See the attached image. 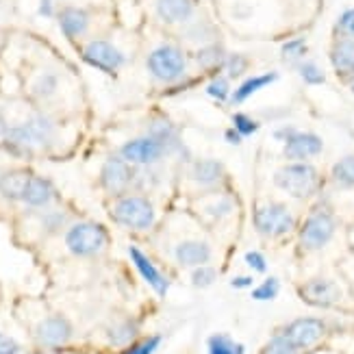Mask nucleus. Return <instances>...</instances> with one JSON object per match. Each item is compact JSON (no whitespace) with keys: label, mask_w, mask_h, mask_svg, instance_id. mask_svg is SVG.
<instances>
[{"label":"nucleus","mask_w":354,"mask_h":354,"mask_svg":"<svg viewBox=\"0 0 354 354\" xmlns=\"http://www.w3.org/2000/svg\"><path fill=\"white\" fill-rule=\"evenodd\" d=\"M157 15L167 24H185L194 18L196 0H157Z\"/></svg>","instance_id":"nucleus-16"},{"label":"nucleus","mask_w":354,"mask_h":354,"mask_svg":"<svg viewBox=\"0 0 354 354\" xmlns=\"http://www.w3.org/2000/svg\"><path fill=\"white\" fill-rule=\"evenodd\" d=\"M279 281L276 279H268L266 283H261L254 291H252V298L254 300H261V302H266V300H274L276 296H279Z\"/></svg>","instance_id":"nucleus-33"},{"label":"nucleus","mask_w":354,"mask_h":354,"mask_svg":"<svg viewBox=\"0 0 354 354\" xmlns=\"http://www.w3.org/2000/svg\"><path fill=\"white\" fill-rule=\"evenodd\" d=\"M18 352H20L18 342H13L11 337L0 333V354H18Z\"/></svg>","instance_id":"nucleus-41"},{"label":"nucleus","mask_w":354,"mask_h":354,"mask_svg":"<svg viewBox=\"0 0 354 354\" xmlns=\"http://www.w3.org/2000/svg\"><path fill=\"white\" fill-rule=\"evenodd\" d=\"M57 89V76L55 74H41L35 83V94L37 96H50Z\"/></svg>","instance_id":"nucleus-39"},{"label":"nucleus","mask_w":354,"mask_h":354,"mask_svg":"<svg viewBox=\"0 0 354 354\" xmlns=\"http://www.w3.org/2000/svg\"><path fill=\"white\" fill-rule=\"evenodd\" d=\"M106 239H109V235H106L104 226L94 222H79L68 230L66 245L76 257H91L104 248Z\"/></svg>","instance_id":"nucleus-5"},{"label":"nucleus","mask_w":354,"mask_h":354,"mask_svg":"<svg viewBox=\"0 0 354 354\" xmlns=\"http://www.w3.org/2000/svg\"><path fill=\"white\" fill-rule=\"evenodd\" d=\"M55 198V187L50 180H46L41 176H33L28 183V189L24 194V203L28 207H46Z\"/></svg>","instance_id":"nucleus-21"},{"label":"nucleus","mask_w":354,"mask_h":354,"mask_svg":"<svg viewBox=\"0 0 354 354\" xmlns=\"http://www.w3.org/2000/svg\"><path fill=\"white\" fill-rule=\"evenodd\" d=\"M350 83H352V89H354V79H352V81H350Z\"/></svg>","instance_id":"nucleus-46"},{"label":"nucleus","mask_w":354,"mask_h":354,"mask_svg":"<svg viewBox=\"0 0 354 354\" xmlns=\"http://www.w3.org/2000/svg\"><path fill=\"white\" fill-rule=\"evenodd\" d=\"M129 254H131V259H133L135 268L140 270L142 279H144L152 289H155L159 296H165V291H167V279L155 268V263H152V261H150L140 248H135V245H131V248H129Z\"/></svg>","instance_id":"nucleus-17"},{"label":"nucleus","mask_w":354,"mask_h":354,"mask_svg":"<svg viewBox=\"0 0 354 354\" xmlns=\"http://www.w3.org/2000/svg\"><path fill=\"white\" fill-rule=\"evenodd\" d=\"M306 55V41L304 39H291L283 46V57L287 61H300Z\"/></svg>","instance_id":"nucleus-34"},{"label":"nucleus","mask_w":354,"mask_h":354,"mask_svg":"<svg viewBox=\"0 0 354 354\" xmlns=\"http://www.w3.org/2000/svg\"><path fill=\"white\" fill-rule=\"evenodd\" d=\"M148 72L161 83H174L187 72V57L172 44L157 46L155 50L148 55Z\"/></svg>","instance_id":"nucleus-2"},{"label":"nucleus","mask_w":354,"mask_h":354,"mask_svg":"<svg viewBox=\"0 0 354 354\" xmlns=\"http://www.w3.org/2000/svg\"><path fill=\"white\" fill-rule=\"evenodd\" d=\"M335 218L328 211H315L309 215L300 230V243L306 250H319L333 239L335 235Z\"/></svg>","instance_id":"nucleus-7"},{"label":"nucleus","mask_w":354,"mask_h":354,"mask_svg":"<svg viewBox=\"0 0 354 354\" xmlns=\"http://www.w3.org/2000/svg\"><path fill=\"white\" fill-rule=\"evenodd\" d=\"M230 285L237 287V289H243V287H250L252 285V279H250V276H237V279L230 281Z\"/></svg>","instance_id":"nucleus-42"},{"label":"nucleus","mask_w":354,"mask_h":354,"mask_svg":"<svg viewBox=\"0 0 354 354\" xmlns=\"http://www.w3.org/2000/svg\"><path fill=\"white\" fill-rule=\"evenodd\" d=\"M298 72L302 76V81L309 83V85H322V83L326 81L324 70H322L317 64H313V61H304V64H300Z\"/></svg>","instance_id":"nucleus-28"},{"label":"nucleus","mask_w":354,"mask_h":354,"mask_svg":"<svg viewBox=\"0 0 354 354\" xmlns=\"http://www.w3.org/2000/svg\"><path fill=\"white\" fill-rule=\"evenodd\" d=\"M233 127H235V131H237L241 137H248V135H252V133L259 129L257 122H254L250 115H245V113H235V115H233Z\"/></svg>","instance_id":"nucleus-35"},{"label":"nucleus","mask_w":354,"mask_h":354,"mask_svg":"<svg viewBox=\"0 0 354 354\" xmlns=\"http://www.w3.org/2000/svg\"><path fill=\"white\" fill-rule=\"evenodd\" d=\"M207 94L215 100L224 102L230 96V83H228V76H218L207 85Z\"/></svg>","instance_id":"nucleus-31"},{"label":"nucleus","mask_w":354,"mask_h":354,"mask_svg":"<svg viewBox=\"0 0 354 354\" xmlns=\"http://www.w3.org/2000/svg\"><path fill=\"white\" fill-rule=\"evenodd\" d=\"M226 142H230V144H239V142H241V135H239L235 129H230V131H226Z\"/></svg>","instance_id":"nucleus-43"},{"label":"nucleus","mask_w":354,"mask_h":354,"mask_svg":"<svg viewBox=\"0 0 354 354\" xmlns=\"http://www.w3.org/2000/svg\"><path fill=\"white\" fill-rule=\"evenodd\" d=\"M300 350L291 344L285 335H276L274 339H270V344L266 346L263 354H298Z\"/></svg>","instance_id":"nucleus-30"},{"label":"nucleus","mask_w":354,"mask_h":354,"mask_svg":"<svg viewBox=\"0 0 354 354\" xmlns=\"http://www.w3.org/2000/svg\"><path fill=\"white\" fill-rule=\"evenodd\" d=\"M324 333H326V326H324V322H322V319H317V317H300L296 322H291L283 335L298 350H304V348H313L315 344H319V339L324 337Z\"/></svg>","instance_id":"nucleus-11"},{"label":"nucleus","mask_w":354,"mask_h":354,"mask_svg":"<svg viewBox=\"0 0 354 354\" xmlns=\"http://www.w3.org/2000/svg\"><path fill=\"white\" fill-rule=\"evenodd\" d=\"M167 152V148L152 135H144V137H135V140L127 142L120 150V157L129 161L131 165H150L159 161Z\"/></svg>","instance_id":"nucleus-8"},{"label":"nucleus","mask_w":354,"mask_h":354,"mask_svg":"<svg viewBox=\"0 0 354 354\" xmlns=\"http://www.w3.org/2000/svg\"><path fill=\"white\" fill-rule=\"evenodd\" d=\"M70 337H72V326H70V322L61 315L46 317L37 326V342L41 346H50V348L64 346L68 344Z\"/></svg>","instance_id":"nucleus-14"},{"label":"nucleus","mask_w":354,"mask_h":354,"mask_svg":"<svg viewBox=\"0 0 354 354\" xmlns=\"http://www.w3.org/2000/svg\"><path fill=\"white\" fill-rule=\"evenodd\" d=\"M9 133V129H7V122H5V118L0 115V137H5Z\"/></svg>","instance_id":"nucleus-45"},{"label":"nucleus","mask_w":354,"mask_h":354,"mask_svg":"<svg viewBox=\"0 0 354 354\" xmlns=\"http://www.w3.org/2000/svg\"><path fill=\"white\" fill-rule=\"evenodd\" d=\"M245 263H248L254 272H266L268 270L266 257L261 252H248V254H245Z\"/></svg>","instance_id":"nucleus-40"},{"label":"nucleus","mask_w":354,"mask_h":354,"mask_svg":"<svg viewBox=\"0 0 354 354\" xmlns=\"http://www.w3.org/2000/svg\"><path fill=\"white\" fill-rule=\"evenodd\" d=\"M161 344V337L155 335V337H148V339L140 342V344H133L124 354H152Z\"/></svg>","instance_id":"nucleus-37"},{"label":"nucleus","mask_w":354,"mask_h":354,"mask_svg":"<svg viewBox=\"0 0 354 354\" xmlns=\"http://www.w3.org/2000/svg\"><path fill=\"white\" fill-rule=\"evenodd\" d=\"M33 178L28 170H11L0 176V196H5L7 200H22L28 183Z\"/></svg>","instance_id":"nucleus-19"},{"label":"nucleus","mask_w":354,"mask_h":354,"mask_svg":"<svg viewBox=\"0 0 354 354\" xmlns=\"http://www.w3.org/2000/svg\"><path fill=\"white\" fill-rule=\"evenodd\" d=\"M39 13H41V15H50V13H53V0H41Z\"/></svg>","instance_id":"nucleus-44"},{"label":"nucleus","mask_w":354,"mask_h":354,"mask_svg":"<svg viewBox=\"0 0 354 354\" xmlns=\"http://www.w3.org/2000/svg\"><path fill=\"white\" fill-rule=\"evenodd\" d=\"M254 228L266 237H281L294 228V215L285 205H263L254 211Z\"/></svg>","instance_id":"nucleus-6"},{"label":"nucleus","mask_w":354,"mask_h":354,"mask_svg":"<svg viewBox=\"0 0 354 354\" xmlns=\"http://www.w3.org/2000/svg\"><path fill=\"white\" fill-rule=\"evenodd\" d=\"M333 180L339 187H354V155L342 157L333 167Z\"/></svg>","instance_id":"nucleus-26"},{"label":"nucleus","mask_w":354,"mask_h":354,"mask_svg":"<svg viewBox=\"0 0 354 354\" xmlns=\"http://www.w3.org/2000/svg\"><path fill=\"white\" fill-rule=\"evenodd\" d=\"M245 70H248V59L243 55H226L224 59V72L228 79H237Z\"/></svg>","instance_id":"nucleus-29"},{"label":"nucleus","mask_w":354,"mask_h":354,"mask_svg":"<svg viewBox=\"0 0 354 354\" xmlns=\"http://www.w3.org/2000/svg\"><path fill=\"white\" fill-rule=\"evenodd\" d=\"M59 26L64 30L66 37H70V39L81 37L89 26V13L85 9L66 7L59 13Z\"/></svg>","instance_id":"nucleus-20"},{"label":"nucleus","mask_w":354,"mask_h":354,"mask_svg":"<svg viewBox=\"0 0 354 354\" xmlns=\"http://www.w3.org/2000/svg\"><path fill=\"white\" fill-rule=\"evenodd\" d=\"M224 176V165L215 159H203L194 163L192 167V178L198 183V185H205V187H213V185H218Z\"/></svg>","instance_id":"nucleus-22"},{"label":"nucleus","mask_w":354,"mask_h":354,"mask_svg":"<svg viewBox=\"0 0 354 354\" xmlns=\"http://www.w3.org/2000/svg\"><path fill=\"white\" fill-rule=\"evenodd\" d=\"M53 133H55L53 122L44 115H35L26 120L24 124L11 129L5 137H7V144L15 150H35V148L48 146Z\"/></svg>","instance_id":"nucleus-3"},{"label":"nucleus","mask_w":354,"mask_h":354,"mask_svg":"<svg viewBox=\"0 0 354 354\" xmlns=\"http://www.w3.org/2000/svg\"><path fill=\"white\" fill-rule=\"evenodd\" d=\"M224 50L220 48V46H203V48L198 50L196 55V61H198V66L203 68V70H218V68H224Z\"/></svg>","instance_id":"nucleus-25"},{"label":"nucleus","mask_w":354,"mask_h":354,"mask_svg":"<svg viewBox=\"0 0 354 354\" xmlns=\"http://www.w3.org/2000/svg\"><path fill=\"white\" fill-rule=\"evenodd\" d=\"M276 187L294 198H311L319 187V174L317 170L306 161H294L289 165H283L274 174Z\"/></svg>","instance_id":"nucleus-1"},{"label":"nucleus","mask_w":354,"mask_h":354,"mask_svg":"<svg viewBox=\"0 0 354 354\" xmlns=\"http://www.w3.org/2000/svg\"><path fill=\"white\" fill-rule=\"evenodd\" d=\"M152 137H157V140L167 148V152H170L172 148H176L180 144V137H178V131L174 129V124L170 120L165 118H157L155 122L150 124V133Z\"/></svg>","instance_id":"nucleus-24"},{"label":"nucleus","mask_w":354,"mask_h":354,"mask_svg":"<svg viewBox=\"0 0 354 354\" xmlns=\"http://www.w3.org/2000/svg\"><path fill=\"white\" fill-rule=\"evenodd\" d=\"M213 281H215V270L213 268H207V266L196 268V272L192 274V283L198 289H205V287L213 285Z\"/></svg>","instance_id":"nucleus-36"},{"label":"nucleus","mask_w":354,"mask_h":354,"mask_svg":"<svg viewBox=\"0 0 354 354\" xmlns=\"http://www.w3.org/2000/svg\"><path fill=\"white\" fill-rule=\"evenodd\" d=\"M324 144L315 133H298L294 131L285 140V157L294 161H306L311 157H317Z\"/></svg>","instance_id":"nucleus-12"},{"label":"nucleus","mask_w":354,"mask_h":354,"mask_svg":"<svg viewBox=\"0 0 354 354\" xmlns=\"http://www.w3.org/2000/svg\"><path fill=\"white\" fill-rule=\"evenodd\" d=\"M330 64L337 72V76L344 81L354 79V39L342 37L333 44L330 48Z\"/></svg>","instance_id":"nucleus-15"},{"label":"nucleus","mask_w":354,"mask_h":354,"mask_svg":"<svg viewBox=\"0 0 354 354\" xmlns=\"http://www.w3.org/2000/svg\"><path fill=\"white\" fill-rule=\"evenodd\" d=\"M211 259V248L209 243L189 239L176 245V261L185 268H200L207 266V261Z\"/></svg>","instance_id":"nucleus-18"},{"label":"nucleus","mask_w":354,"mask_h":354,"mask_svg":"<svg viewBox=\"0 0 354 354\" xmlns=\"http://www.w3.org/2000/svg\"><path fill=\"white\" fill-rule=\"evenodd\" d=\"M133 178H135V172L129 161H124L122 157H111L104 161L102 172H100V185L106 194L122 196L133 185Z\"/></svg>","instance_id":"nucleus-9"},{"label":"nucleus","mask_w":354,"mask_h":354,"mask_svg":"<svg viewBox=\"0 0 354 354\" xmlns=\"http://www.w3.org/2000/svg\"><path fill=\"white\" fill-rule=\"evenodd\" d=\"M337 30H339L344 37L354 39V9H348L339 15V20H337Z\"/></svg>","instance_id":"nucleus-38"},{"label":"nucleus","mask_w":354,"mask_h":354,"mask_svg":"<svg viewBox=\"0 0 354 354\" xmlns=\"http://www.w3.org/2000/svg\"><path fill=\"white\" fill-rule=\"evenodd\" d=\"M109 335H111V342H113V344L124 346V344H131V342L135 339L137 328H135V324H131V322H127V324H118Z\"/></svg>","instance_id":"nucleus-32"},{"label":"nucleus","mask_w":354,"mask_h":354,"mask_svg":"<svg viewBox=\"0 0 354 354\" xmlns=\"http://www.w3.org/2000/svg\"><path fill=\"white\" fill-rule=\"evenodd\" d=\"M83 59L89 66H94L102 72H109V74H115L127 61L124 55H122V50H118L113 44L104 41V39L89 41L83 48Z\"/></svg>","instance_id":"nucleus-10"},{"label":"nucleus","mask_w":354,"mask_h":354,"mask_svg":"<svg viewBox=\"0 0 354 354\" xmlns=\"http://www.w3.org/2000/svg\"><path fill=\"white\" fill-rule=\"evenodd\" d=\"M276 79H279V74L276 72H268V74H259V76H250V79L241 81V85L233 91V104H241L248 100L252 94H257L259 89H263L268 85H272Z\"/></svg>","instance_id":"nucleus-23"},{"label":"nucleus","mask_w":354,"mask_h":354,"mask_svg":"<svg viewBox=\"0 0 354 354\" xmlns=\"http://www.w3.org/2000/svg\"><path fill=\"white\" fill-rule=\"evenodd\" d=\"M245 348L230 339L228 335H213L209 339V354H243Z\"/></svg>","instance_id":"nucleus-27"},{"label":"nucleus","mask_w":354,"mask_h":354,"mask_svg":"<svg viewBox=\"0 0 354 354\" xmlns=\"http://www.w3.org/2000/svg\"><path fill=\"white\" fill-rule=\"evenodd\" d=\"M300 296L306 304L313 306H333L339 300V287L328 279H313L300 287Z\"/></svg>","instance_id":"nucleus-13"},{"label":"nucleus","mask_w":354,"mask_h":354,"mask_svg":"<svg viewBox=\"0 0 354 354\" xmlns=\"http://www.w3.org/2000/svg\"><path fill=\"white\" fill-rule=\"evenodd\" d=\"M113 220L133 230H146L155 224V207L148 198L142 196H127L120 198L111 209Z\"/></svg>","instance_id":"nucleus-4"}]
</instances>
